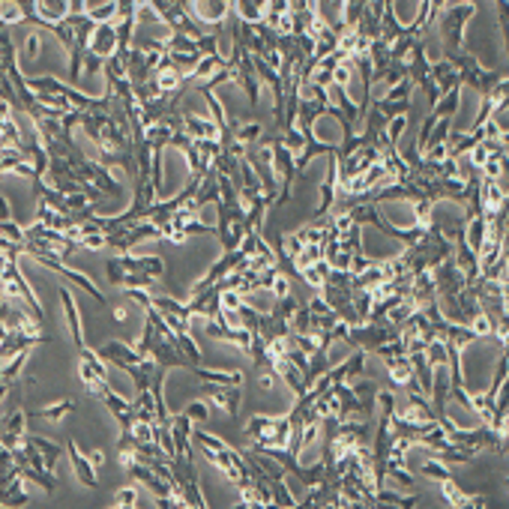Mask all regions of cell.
Segmentation results:
<instances>
[{"instance_id":"cell-37","label":"cell","mask_w":509,"mask_h":509,"mask_svg":"<svg viewBox=\"0 0 509 509\" xmlns=\"http://www.w3.org/2000/svg\"><path fill=\"white\" fill-rule=\"evenodd\" d=\"M0 237H6V240H13V243H25L27 240L25 228H21L15 219H0Z\"/></svg>"},{"instance_id":"cell-47","label":"cell","mask_w":509,"mask_h":509,"mask_svg":"<svg viewBox=\"0 0 509 509\" xmlns=\"http://www.w3.org/2000/svg\"><path fill=\"white\" fill-rule=\"evenodd\" d=\"M39 45H42V37H39V33H33V37L27 39V58H30V60L39 58Z\"/></svg>"},{"instance_id":"cell-33","label":"cell","mask_w":509,"mask_h":509,"mask_svg":"<svg viewBox=\"0 0 509 509\" xmlns=\"http://www.w3.org/2000/svg\"><path fill=\"white\" fill-rule=\"evenodd\" d=\"M440 485H444V497H447V501H449V506H458V509H465V501H468V491H465V489H461V485H456V482H452V477H449V480H444V482H440Z\"/></svg>"},{"instance_id":"cell-39","label":"cell","mask_w":509,"mask_h":509,"mask_svg":"<svg viewBox=\"0 0 509 509\" xmlns=\"http://www.w3.org/2000/svg\"><path fill=\"white\" fill-rule=\"evenodd\" d=\"M273 420H276V416H264V414L252 416V420H249V425H246V435L252 437V440H255V437H261V435H264V428L273 425Z\"/></svg>"},{"instance_id":"cell-5","label":"cell","mask_w":509,"mask_h":509,"mask_svg":"<svg viewBox=\"0 0 509 509\" xmlns=\"http://www.w3.org/2000/svg\"><path fill=\"white\" fill-rule=\"evenodd\" d=\"M87 51L93 54V58H99L102 63H105L111 54H117V25L114 21H102V25L93 27L90 42H87Z\"/></svg>"},{"instance_id":"cell-32","label":"cell","mask_w":509,"mask_h":509,"mask_svg":"<svg viewBox=\"0 0 509 509\" xmlns=\"http://www.w3.org/2000/svg\"><path fill=\"white\" fill-rule=\"evenodd\" d=\"M312 330V312L309 305H297V312H293L291 318V336H303Z\"/></svg>"},{"instance_id":"cell-4","label":"cell","mask_w":509,"mask_h":509,"mask_svg":"<svg viewBox=\"0 0 509 509\" xmlns=\"http://www.w3.org/2000/svg\"><path fill=\"white\" fill-rule=\"evenodd\" d=\"M42 342H51L48 336H42L39 330H9L4 338H0V363L13 359L15 354H25V350L37 348Z\"/></svg>"},{"instance_id":"cell-27","label":"cell","mask_w":509,"mask_h":509,"mask_svg":"<svg viewBox=\"0 0 509 509\" xmlns=\"http://www.w3.org/2000/svg\"><path fill=\"white\" fill-rule=\"evenodd\" d=\"M174 342H177V348H180V354H183V357L189 359V369H195V366H204L201 348L195 345V338L189 336V330H186V333H177V336H174Z\"/></svg>"},{"instance_id":"cell-9","label":"cell","mask_w":509,"mask_h":509,"mask_svg":"<svg viewBox=\"0 0 509 509\" xmlns=\"http://www.w3.org/2000/svg\"><path fill=\"white\" fill-rule=\"evenodd\" d=\"M117 264L126 270V273H147V276H153V279H162L165 276V261L159 255H147V258H135V255H120L117 258Z\"/></svg>"},{"instance_id":"cell-35","label":"cell","mask_w":509,"mask_h":509,"mask_svg":"<svg viewBox=\"0 0 509 509\" xmlns=\"http://www.w3.org/2000/svg\"><path fill=\"white\" fill-rule=\"evenodd\" d=\"M423 477L444 482V480H449V477H452V473H449V465H444L440 458H432V461H425V465H423Z\"/></svg>"},{"instance_id":"cell-44","label":"cell","mask_w":509,"mask_h":509,"mask_svg":"<svg viewBox=\"0 0 509 509\" xmlns=\"http://www.w3.org/2000/svg\"><path fill=\"white\" fill-rule=\"evenodd\" d=\"M183 414L189 416V420H198V423H204L210 416V411H207V404H204V402H189Z\"/></svg>"},{"instance_id":"cell-23","label":"cell","mask_w":509,"mask_h":509,"mask_svg":"<svg viewBox=\"0 0 509 509\" xmlns=\"http://www.w3.org/2000/svg\"><path fill=\"white\" fill-rule=\"evenodd\" d=\"M21 440H27V444H33V447H37V449L42 452L45 465H48V468L54 470V465H58V458H60V452H63L58 444H54V440H45V437H39V435H27V432L21 435Z\"/></svg>"},{"instance_id":"cell-21","label":"cell","mask_w":509,"mask_h":509,"mask_svg":"<svg viewBox=\"0 0 509 509\" xmlns=\"http://www.w3.org/2000/svg\"><path fill=\"white\" fill-rule=\"evenodd\" d=\"M81 13L87 18H93L96 25H102V21H114V15H117V0H84Z\"/></svg>"},{"instance_id":"cell-8","label":"cell","mask_w":509,"mask_h":509,"mask_svg":"<svg viewBox=\"0 0 509 509\" xmlns=\"http://www.w3.org/2000/svg\"><path fill=\"white\" fill-rule=\"evenodd\" d=\"M123 468L129 470V477H132V480H138V482L144 485V489H150L156 497H168V494H171V482H168V480H162L159 473H153V470L147 468V465H141V461L129 458Z\"/></svg>"},{"instance_id":"cell-46","label":"cell","mask_w":509,"mask_h":509,"mask_svg":"<svg viewBox=\"0 0 509 509\" xmlns=\"http://www.w3.org/2000/svg\"><path fill=\"white\" fill-rule=\"evenodd\" d=\"M276 293V297H285V293H291V279L288 276H279L276 282H273V288H270Z\"/></svg>"},{"instance_id":"cell-50","label":"cell","mask_w":509,"mask_h":509,"mask_svg":"<svg viewBox=\"0 0 509 509\" xmlns=\"http://www.w3.org/2000/svg\"><path fill=\"white\" fill-rule=\"evenodd\" d=\"M87 458H90V461H93V465L99 468V465H102V449H93V452H90Z\"/></svg>"},{"instance_id":"cell-2","label":"cell","mask_w":509,"mask_h":509,"mask_svg":"<svg viewBox=\"0 0 509 509\" xmlns=\"http://www.w3.org/2000/svg\"><path fill=\"white\" fill-rule=\"evenodd\" d=\"M25 255H30L33 261H39L42 267H48V270H54V273H60L66 282H72V285H78L81 288L87 297H93L96 300V305H108V300H105V293H102L93 282H90L84 273H78V270H72V267H66L63 264V258L60 255H54V252H42V249H27Z\"/></svg>"},{"instance_id":"cell-34","label":"cell","mask_w":509,"mask_h":509,"mask_svg":"<svg viewBox=\"0 0 509 509\" xmlns=\"http://www.w3.org/2000/svg\"><path fill=\"white\" fill-rule=\"evenodd\" d=\"M366 371V350L363 348H354V354L348 357V378L345 381H354Z\"/></svg>"},{"instance_id":"cell-28","label":"cell","mask_w":509,"mask_h":509,"mask_svg":"<svg viewBox=\"0 0 509 509\" xmlns=\"http://www.w3.org/2000/svg\"><path fill=\"white\" fill-rule=\"evenodd\" d=\"M321 258H324V246H321V243H305V246L300 249V255L293 258V267L303 270V267H309V264H315V261H321Z\"/></svg>"},{"instance_id":"cell-7","label":"cell","mask_w":509,"mask_h":509,"mask_svg":"<svg viewBox=\"0 0 509 509\" xmlns=\"http://www.w3.org/2000/svg\"><path fill=\"white\" fill-rule=\"evenodd\" d=\"M345 9H348V0H315V21L336 30L338 37H342L348 30L345 27Z\"/></svg>"},{"instance_id":"cell-16","label":"cell","mask_w":509,"mask_h":509,"mask_svg":"<svg viewBox=\"0 0 509 509\" xmlns=\"http://www.w3.org/2000/svg\"><path fill=\"white\" fill-rule=\"evenodd\" d=\"M60 303H63V312H66V321H70V330H72V342L78 350H84L87 342H84V326H81V315H78V305L72 300L70 288H60Z\"/></svg>"},{"instance_id":"cell-48","label":"cell","mask_w":509,"mask_h":509,"mask_svg":"<svg viewBox=\"0 0 509 509\" xmlns=\"http://www.w3.org/2000/svg\"><path fill=\"white\" fill-rule=\"evenodd\" d=\"M485 503H489V501H485L482 494H468V501H465V506H468V509H482Z\"/></svg>"},{"instance_id":"cell-18","label":"cell","mask_w":509,"mask_h":509,"mask_svg":"<svg viewBox=\"0 0 509 509\" xmlns=\"http://www.w3.org/2000/svg\"><path fill=\"white\" fill-rule=\"evenodd\" d=\"M168 432L174 437V447H177V456H192V420L186 414H177L171 416V425Z\"/></svg>"},{"instance_id":"cell-38","label":"cell","mask_w":509,"mask_h":509,"mask_svg":"<svg viewBox=\"0 0 509 509\" xmlns=\"http://www.w3.org/2000/svg\"><path fill=\"white\" fill-rule=\"evenodd\" d=\"M153 276H147V273H126L123 270V276H120V285H126V288H144V291H150L153 288Z\"/></svg>"},{"instance_id":"cell-41","label":"cell","mask_w":509,"mask_h":509,"mask_svg":"<svg viewBox=\"0 0 509 509\" xmlns=\"http://www.w3.org/2000/svg\"><path fill=\"white\" fill-rule=\"evenodd\" d=\"M285 9L291 15H312L315 13V0H285Z\"/></svg>"},{"instance_id":"cell-31","label":"cell","mask_w":509,"mask_h":509,"mask_svg":"<svg viewBox=\"0 0 509 509\" xmlns=\"http://www.w3.org/2000/svg\"><path fill=\"white\" fill-rule=\"evenodd\" d=\"M423 354H425V359H428V366H432V369L435 366H447V342H444V338H432V342L425 345Z\"/></svg>"},{"instance_id":"cell-49","label":"cell","mask_w":509,"mask_h":509,"mask_svg":"<svg viewBox=\"0 0 509 509\" xmlns=\"http://www.w3.org/2000/svg\"><path fill=\"white\" fill-rule=\"evenodd\" d=\"M0 219H13V207H9V201L0 195Z\"/></svg>"},{"instance_id":"cell-10","label":"cell","mask_w":509,"mask_h":509,"mask_svg":"<svg viewBox=\"0 0 509 509\" xmlns=\"http://www.w3.org/2000/svg\"><path fill=\"white\" fill-rule=\"evenodd\" d=\"M66 452H70V461H72V470H75V477L81 480L84 489H99V480H96V465L90 461L87 456H81V449H78L75 440H70L66 444Z\"/></svg>"},{"instance_id":"cell-15","label":"cell","mask_w":509,"mask_h":509,"mask_svg":"<svg viewBox=\"0 0 509 509\" xmlns=\"http://www.w3.org/2000/svg\"><path fill=\"white\" fill-rule=\"evenodd\" d=\"M273 371H276V378H282V381L288 383V390L297 395V399H300L305 390H309V387H305V381H303V371L293 366L288 357H276V359H273Z\"/></svg>"},{"instance_id":"cell-22","label":"cell","mask_w":509,"mask_h":509,"mask_svg":"<svg viewBox=\"0 0 509 509\" xmlns=\"http://www.w3.org/2000/svg\"><path fill=\"white\" fill-rule=\"evenodd\" d=\"M75 411V399H63L54 407H42V411H27V420H51V423H60L66 420Z\"/></svg>"},{"instance_id":"cell-1","label":"cell","mask_w":509,"mask_h":509,"mask_svg":"<svg viewBox=\"0 0 509 509\" xmlns=\"http://www.w3.org/2000/svg\"><path fill=\"white\" fill-rule=\"evenodd\" d=\"M477 15V4L473 0H461V4H449L437 13V30L440 42H444V58H456L465 48V27L468 21Z\"/></svg>"},{"instance_id":"cell-36","label":"cell","mask_w":509,"mask_h":509,"mask_svg":"<svg viewBox=\"0 0 509 509\" xmlns=\"http://www.w3.org/2000/svg\"><path fill=\"white\" fill-rule=\"evenodd\" d=\"M192 444H195V447H204V449H225V447H228L222 437L210 435V432H195V428H192Z\"/></svg>"},{"instance_id":"cell-29","label":"cell","mask_w":509,"mask_h":509,"mask_svg":"<svg viewBox=\"0 0 509 509\" xmlns=\"http://www.w3.org/2000/svg\"><path fill=\"white\" fill-rule=\"evenodd\" d=\"M270 491H273V506H297V497L291 494L285 480H270Z\"/></svg>"},{"instance_id":"cell-19","label":"cell","mask_w":509,"mask_h":509,"mask_svg":"<svg viewBox=\"0 0 509 509\" xmlns=\"http://www.w3.org/2000/svg\"><path fill=\"white\" fill-rule=\"evenodd\" d=\"M183 132L189 138H219V126L213 117H198V114H183Z\"/></svg>"},{"instance_id":"cell-11","label":"cell","mask_w":509,"mask_h":509,"mask_svg":"<svg viewBox=\"0 0 509 509\" xmlns=\"http://www.w3.org/2000/svg\"><path fill=\"white\" fill-rule=\"evenodd\" d=\"M273 147V171L282 177V186H291L293 189V180H297V159H293V153L288 150L285 144H270Z\"/></svg>"},{"instance_id":"cell-20","label":"cell","mask_w":509,"mask_h":509,"mask_svg":"<svg viewBox=\"0 0 509 509\" xmlns=\"http://www.w3.org/2000/svg\"><path fill=\"white\" fill-rule=\"evenodd\" d=\"M30 497L25 491V482H21V473L13 477L6 485H0V506H27Z\"/></svg>"},{"instance_id":"cell-40","label":"cell","mask_w":509,"mask_h":509,"mask_svg":"<svg viewBox=\"0 0 509 509\" xmlns=\"http://www.w3.org/2000/svg\"><path fill=\"white\" fill-rule=\"evenodd\" d=\"M297 480H303L305 485H318V482L324 480V461H315L312 468H303Z\"/></svg>"},{"instance_id":"cell-12","label":"cell","mask_w":509,"mask_h":509,"mask_svg":"<svg viewBox=\"0 0 509 509\" xmlns=\"http://www.w3.org/2000/svg\"><path fill=\"white\" fill-rule=\"evenodd\" d=\"M102 402L108 404V411L114 414V420L120 423V432H132V425H135V411H132V402H126L123 395H117L114 390H105L102 392Z\"/></svg>"},{"instance_id":"cell-30","label":"cell","mask_w":509,"mask_h":509,"mask_svg":"<svg viewBox=\"0 0 509 509\" xmlns=\"http://www.w3.org/2000/svg\"><path fill=\"white\" fill-rule=\"evenodd\" d=\"M237 321H240L243 330L258 333V324H261V312H255L249 303H240V305H237Z\"/></svg>"},{"instance_id":"cell-25","label":"cell","mask_w":509,"mask_h":509,"mask_svg":"<svg viewBox=\"0 0 509 509\" xmlns=\"http://www.w3.org/2000/svg\"><path fill=\"white\" fill-rule=\"evenodd\" d=\"M132 411H135V423H156V411H153V395L150 390H141L138 395H135V402H132Z\"/></svg>"},{"instance_id":"cell-42","label":"cell","mask_w":509,"mask_h":509,"mask_svg":"<svg viewBox=\"0 0 509 509\" xmlns=\"http://www.w3.org/2000/svg\"><path fill=\"white\" fill-rule=\"evenodd\" d=\"M387 480H395L402 489H414V477H411V470H404V468H387Z\"/></svg>"},{"instance_id":"cell-43","label":"cell","mask_w":509,"mask_h":509,"mask_svg":"<svg viewBox=\"0 0 509 509\" xmlns=\"http://www.w3.org/2000/svg\"><path fill=\"white\" fill-rule=\"evenodd\" d=\"M135 503H138V491H135V489H120L114 494V506H120V509H129Z\"/></svg>"},{"instance_id":"cell-6","label":"cell","mask_w":509,"mask_h":509,"mask_svg":"<svg viewBox=\"0 0 509 509\" xmlns=\"http://www.w3.org/2000/svg\"><path fill=\"white\" fill-rule=\"evenodd\" d=\"M189 13L201 25H225L231 15V0H192Z\"/></svg>"},{"instance_id":"cell-3","label":"cell","mask_w":509,"mask_h":509,"mask_svg":"<svg viewBox=\"0 0 509 509\" xmlns=\"http://www.w3.org/2000/svg\"><path fill=\"white\" fill-rule=\"evenodd\" d=\"M201 392L210 395V402H216L219 407H225V414L237 420L240 416V402H243V383H201Z\"/></svg>"},{"instance_id":"cell-14","label":"cell","mask_w":509,"mask_h":509,"mask_svg":"<svg viewBox=\"0 0 509 509\" xmlns=\"http://www.w3.org/2000/svg\"><path fill=\"white\" fill-rule=\"evenodd\" d=\"M267 9H270V0H231V15L237 21H246V25L264 21Z\"/></svg>"},{"instance_id":"cell-24","label":"cell","mask_w":509,"mask_h":509,"mask_svg":"<svg viewBox=\"0 0 509 509\" xmlns=\"http://www.w3.org/2000/svg\"><path fill=\"white\" fill-rule=\"evenodd\" d=\"M330 261L326 258H321V261H315V264H309V267H303V270H297L300 273V279L305 282V285H312V288H321L324 282H326V276H330Z\"/></svg>"},{"instance_id":"cell-26","label":"cell","mask_w":509,"mask_h":509,"mask_svg":"<svg viewBox=\"0 0 509 509\" xmlns=\"http://www.w3.org/2000/svg\"><path fill=\"white\" fill-rule=\"evenodd\" d=\"M375 503L383 506V503H392V506H402V509H414L416 503H420V494H399V491H387L381 485V489L375 491Z\"/></svg>"},{"instance_id":"cell-17","label":"cell","mask_w":509,"mask_h":509,"mask_svg":"<svg viewBox=\"0 0 509 509\" xmlns=\"http://www.w3.org/2000/svg\"><path fill=\"white\" fill-rule=\"evenodd\" d=\"M33 6H37V15L45 21V25H60L66 15H72V4L70 0H33ZM45 27V30H48Z\"/></svg>"},{"instance_id":"cell-13","label":"cell","mask_w":509,"mask_h":509,"mask_svg":"<svg viewBox=\"0 0 509 509\" xmlns=\"http://www.w3.org/2000/svg\"><path fill=\"white\" fill-rule=\"evenodd\" d=\"M407 300H411V303L416 305V309H423L425 303L437 300L432 270H423V273H416V276H414V282H411V293H407Z\"/></svg>"},{"instance_id":"cell-45","label":"cell","mask_w":509,"mask_h":509,"mask_svg":"<svg viewBox=\"0 0 509 509\" xmlns=\"http://www.w3.org/2000/svg\"><path fill=\"white\" fill-rule=\"evenodd\" d=\"M78 246L81 249H102L105 246V234H84V237H78Z\"/></svg>"}]
</instances>
